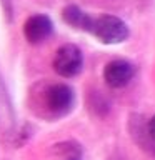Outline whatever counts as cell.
I'll use <instances>...</instances> for the list:
<instances>
[{"instance_id": "1", "label": "cell", "mask_w": 155, "mask_h": 160, "mask_svg": "<svg viewBox=\"0 0 155 160\" xmlns=\"http://www.w3.org/2000/svg\"><path fill=\"white\" fill-rule=\"evenodd\" d=\"M92 33L102 43L112 45L123 42L128 37V27L122 18L115 15H100L98 18H93Z\"/></svg>"}, {"instance_id": "2", "label": "cell", "mask_w": 155, "mask_h": 160, "mask_svg": "<svg viewBox=\"0 0 155 160\" xmlns=\"http://www.w3.org/2000/svg\"><path fill=\"white\" fill-rule=\"evenodd\" d=\"M43 105L52 117H63L73 107V90L67 83H52L43 90Z\"/></svg>"}, {"instance_id": "3", "label": "cell", "mask_w": 155, "mask_h": 160, "mask_svg": "<svg viewBox=\"0 0 155 160\" xmlns=\"http://www.w3.org/2000/svg\"><path fill=\"white\" fill-rule=\"evenodd\" d=\"M82 65H83V57L77 45H72V43L62 45L55 52L53 70L60 77H65V78L75 77V75L80 73Z\"/></svg>"}, {"instance_id": "4", "label": "cell", "mask_w": 155, "mask_h": 160, "mask_svg": "<svg viewBox=\"0 0 155 160\" xmlns=\"http://www.w3.org/2000/svg\"><path fill=\"white\" fill-rule=\"evenodd\" d=\"M135 68L127 60H112L103 68V80L108 87L122 88L133 78Z\"/></svg>"}, {"instance_id": "5", "label": "cell", "mask_w": 155, "mask_h": 160, "mask_svg": "<svg viewBox=\"0 0 155 160\" xmlns=\"http://www.w3.org/2000/svg\"><path fill=\"white\" fill-rule=\"evenodd\" d=\"M53 30V23L47 15L37 13L25 20L23 23V35L30 43H40L50 37Z\"/></svg>"}, {"instance_id": "6", "label": "cell", "mask_w": 155, "mask_h": 160, "mask_svg": "<svg viewBox=\"0 0 155 160\" xmlns=\"http://www.w3.org/2000/svg\"><path fill=\"white\" fill-rule=\"evenodd\" d=\"M62 18L63 22L73 28L83 30V32H92L93 27V18L83 10H80L77 5H67L62 10Z\"/></svg>"}, {"instance_id": "7", "label": "cell", "mask_w": 155, "mask_h": 160, "mask_svg": "<svg viewBox=\"0 0 155 160\" xmlns=\"http://www.w3.org/2000/svg\"><path fill=\"white\" fill-rule=\"evenodd\" d=\"M147 133L150 135V138H153V140H155V115H153L152 118H150V122H148Z\"/></svg>"}, {"instance_id": "8", "label": "cell", "mask_w": 155, "mask_h": 160, "mask_svg": "<svg viewBox=\"0 0 155 160\" xmlns=\"http://www.w3.org/2000/svg\"><path fill=\"white\" fill-rule=\"evenodd\" d=\"M67 160H78V158H67Z\"/></svg>"}]
</instances>
